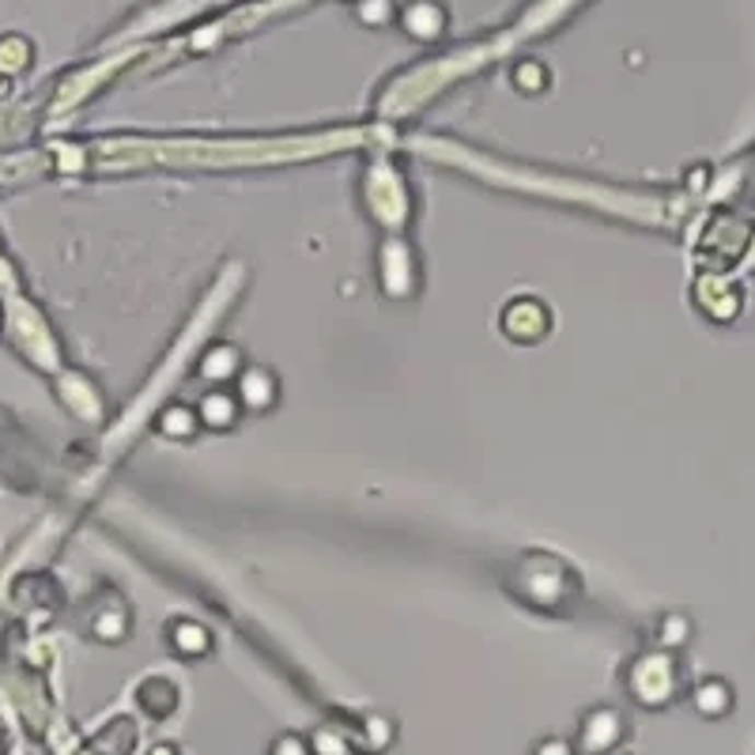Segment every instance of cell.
I'll return each mask as SVG.
<instances>
[{"label":"cell","mask_w":755,"mask_h":755,"mask_svg":"<svg viewBox=\"0 0 755 755\" xmlns=\"http://www.w3.org/2000/svg\"><path fill=\"white\" fill-rule=\"evenodd\" d=\"M510 590L518 593L533 608H559L567 597L578 593V578L570 574L564 559L548 556V551H525L522 559L510 570Z\"/></svg>","instance_id":"cell-1"},{"label":"cell","mask_w":755,"mask_h":755,"mask_svg":"<svg viewBox=\"0 0 755 755\" xmlns=\"http://www.w3.org/2000/svg\"><path fill=\"white\" fill-rule=\"evenodd\" d=\"M627 692L646 710H661L676 699L680 692V661L673 650L639 653L627 669Z\"/></svg>","instance_id":"cell-2"},{"label":"cell","mask_w":755,"mask_h":755,"mask_svg":"<svg viewBox=\"0 0 755 755\" xmlns=\"http://www.w3.org/2000/svg\"><path fill=\"white\" fill-rule=\"evenodd\" d=\"M499 333L507 337L510 344H541L544 337L551 333V310L544 299L536 295H514L502 302L499 310Z\"/></svg>","instance_id":"cell-3"},{"label":"cell","mask_w":755,"mask_h":755,"mask_svg":"<svg viewBox=\"0 0 755 755\" xmlns=\"http://www.w3.org/2000/svg\"><path fill=\"white\" fill-rule=\"evenodd\" d=\"M574 748L578 755H612L627 741V718L616 707H590L574 725Z\"/></svg>","instance_id":"cell-4"},{"label":"cell","mask_w":755,"mask_h":755,"mask_svg":"<svg viewBox=\"0 0 755 755\" xmlns=\"http://www.w3.org/2000/svg\"><path fill=\"white\" fill-rule=\"evenodd\" d=\"M231 393L239 397V405H242V413H246V416H265V413H272V408L280 405L283 385H280V374H276L272 367L246 363V367H242V374L231 382Z\"/></svg>","instance_id":"cell-5"},{"label":"cell","mask_w":755,"mask_h":755,"mask_svg":"<svg viewBox=\"0 0 755 755\" xmlns=\"http://www.w3.org/2000/svg\"><path fill=\"white\" fill-rule=\"evenodd\" d=\"M163 639H166V646H171V653L178 661H205V658H212V653H216L212 627L200 624V619H189V616L166 619Z\"/></svg>","instance_id":"cell-6"},{"label":"cell","mask_w":755,"mask_h":755,"mask_svg":"<svg viewBox=\"0 0 755 755\" xmlns=\"http://www.w3.org/2000/svg\"><path fill=\"white\" fill-rule=\"evenodd\" d=\"M193 408H197L200 431H208V434L234 431V427L242 423V416H246V413H242V405H239V397L231 393V385H216V390H205Z\"/></svg>","instance_id":"cell-7"},{"label":"cell","mask_w":755,"mask_h":755,"mask_svg":"<svg viewBox=\"0 0 755 755\" xmlns=\"http://www.w3.org/2000/svg\"><path fill=\"white\" fill-rule=\"evenodd\" d=\"M242 367H246V356H242V348L231 340H212L197 359V374H200V382H208V390L231 385L234 378L242 374Z\"/></svg>","instance_id":"cell-8"},{"label":"cell","mask_w":755,"mask_h":755,"mask_svg":"<svg viewBox=\"0 0 755 755\" xmlns=\"http://www.w3.org/2000/svg\"><path fill=\"white\" fill-rule=\"evenodd\" d=\"M397 718L393 715H382V710H371V715H363L356 721V729H351V741H356V755H378V752H390L393 744H397Z\"/></svg>","instance_id":"cell-9"},{"label":"cell","mask_w":755,"mask_h":755,"mask_svg":"<svg viewBox=\"0 0 755 755\" xmlns=\"http://www.w3.org/2000/svg\"><path fill=\"white\" fill-rule=\"evenodd\" d=\"M132 699H137V707L144 710L151 721H166L178 710V684L166 676H148L137 684V692H132Z\"/></svg>","instance_id":"cell-10"},{"label":"cell","mask_w":755,"mask_h":755,"mask_svg":"<svg viewBox=\"0 0 755 755\" xmlns=\"http://www.w3.org/2000/svg\"><path fill=\"white\" fill-rule=\"evenodd\" d=\"M151 431H155L159 439H166V442H197L200 439L197 408L182 405V400H171L166 408H159V416H155V423H151Z\"/></svg>","instance_id":"cell-11"},{"label":"cell","mask_w":755,"mask_h":755,"mask_svg":"<svg viewBox=\"0 0 755 755\" xmlns=\"http://www.w3.org/2000/svg\"><path fill=\"white\" fill-rule=\"evenodd\" d=\"M397 20H400V27H405V35L423 38V42L439 38L442 31H446V12H442L434 0H416V4H408Z\"/></svg>","instance_id":"cell-12"},{"label":"cell","mask_w":755,"mask_h":755,"mask_svg":"<svg viewBox=\"0 0 755 755\" xmlns=\"http://www.w3.org/2000/svg\"><path fill=\"white\" fill-rule=\"evenodd\" d=\"M733 702H736L733 687H729L721 676L699 680V684H695V692H692V707H695V715H699V718H725L729 710H733Z\"/></svg>","instance_id":"cell-13"},{"label":"cell","mask_w":755,"mask_h":755,"mask_svg":"<svg viewBox=\"0 0 755 755\" xmlns=\"http://www.w3.org/2000/svg\"><path fill=\"white\" fill-rule=\"evenodd\" d=\"M310 748L314 755H356V741H351V729H340L337 721H325V725L310 729Z\"/></svg>","instance_id":"cell-14"},{"label":"cell","mask_w":755,"mask_h":755,"mask_svg":"<svg viewBox=\"0 0 755 755\" xmlns=\"http://www.w3.org/2000/svg\"><path fill=\"white\" fill-rule=\"evenodd\" d=\"M510 83H514L522 95H544L548 83H551V76L541 61H518L514 72H510Z\"/></svg>","instance_id":"cell-15"},{"label":"cell","mask_w":755,"mask_h":755,"mask_svg":"<svg viewBox=\"0 0 755 755\" xmlns=\"http://www.w3.org/2000/svg\"><path fill=\"white\" fill-rule=\"evenodd\" d=\"M687 639H692V619L684 616V612H669V616H661L658 624V646L661 650H680Z\"/></svg>","instance_id":"cell-16"},{"label":"cell","mask_w":755,"mask_h":755,"mask_svg":"<svg viewBox=\"0 0 755 755\" xmlns=\"http://www.w3.org/2000/svg\"><path fill=\"white\" fill-rule=\"evenodd\" d=\"M268 755H314L310 748V736L306 733H295V729H288V733H276L272 744H268Z\"/></svg>","instance_id":"cell-17"},{"label":"cell","mask_w":755,"mask_h":755,"mask_svg":"<svg viewBox=\"0 0 755 755\" xmlns=\"http://www.w3.org/2000/svg\"><path fill=\"white\" fill-rule=\"evenodd\" d=\"M528 755H578V748H574L570 736L548 733V736H536V741L528 744Z\"/></svg>","instance_id":"cell-18"},{"label":"cell","mask_w":755,"mask_h":755,"mask_svg":"<svg viewBox=\"0 0 755 755\" xmlns=\"http://www.w3.org/2000/svg\"><path fill=\"white\" fill-rule=\"evenodd\" d=\"M393 4L390 0H363V4H359V20L367 23V27H382V23H390L393 20Z\"/></svg>","instance_id":"cell-19"},{"label":"cell","mask_w":755,"mask_h":755,"mask_svg":"<svg viewBox=\"0 0 755 755\" xmlns=\"http://www.w3.org/2000/svg\"><path fill=\"white\" fill-rule=\"evenodd\" d=\"M148 755H182V752L174 748V744H166V741H163V744H151V752H148Z\"/></svg>","instance_id":"cell-20"}]
</instances>
